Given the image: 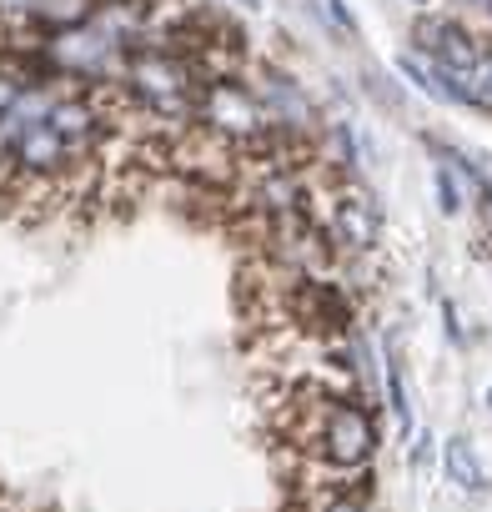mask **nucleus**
Returning a JSON list of instances; mask_svg holds the SVG:
<instances>
[{
	"label": "nucleus",
	"instance_id": "1",
	"mask_svg": "<svg viewBox=\"0 0 492 512\" xmlns=\"http://www.w3.org/2000/svg\"><path fill=\"white\" fill-rule=\"evenodd\" d=\"M297 422L292 437L302 452L317 457V467L332 472H362L372 467L377 452V422L352 392H327V387H302L292 402Z\"/></svg>",
	"mask_w": 492,
	"mask_h": 512
},
{
	"label": "nucleus",
	"instance_id": "2",
	"mask_svg": "<svg viewBox=\"0 0 492 512\" xmlns=\"http://www.w3.org/2000/svg\"><path fill=\"white\" fill-rule=\"evenodd\" d=\"M322 226L332 236V246L352 251V256H367L377 251L382 241V206L367 186H357L352 176H342L332 191H327V206H322Z\"/></svg>",
	"mask_w": 492,
	"mask_h": 512
},
{
	"label": "nucleus",
	"instance_id": "3",
	"mask_svg": "<svg viewBox=\"0 0 492 512\" xmlns=\"http://www.w3.org/2000/svg\"><path fill=\"white\" fill-rule=\"evenodd\" d=\"M487 41L477 36V31H467L462 21H452V16H422L417 26H412V56H422L432 71H442V76H467V71H477L482 61H487Z\"/></svg>",
	"mask_w": 492,
	"mask_h": 512
},
{
	"label": "nucleus",
	"instance_id": "4",
	"mask_svg": "<svg viewBox=\"0 0 492 512\" xmlns=\"http://www.w3.org/2000/svg\"><path fill=\"white\" fill-rule=\"evenodd\" d=\"M252 86H257V96H262V106H267V116L277 121V131H287V136H307L312 126H317V106H312V96L302 91V81L292 76V71H282V66H252Z\"/></svg>",
	"mask_w": 492,
	"mask_h": 512
},
{
	"label": "nucleus",
	"instance_id": "5",
	"mask_svg": "<svg viewBox=\"0 0 492 512\" xmlns=\"http://www.w3.org/2000/svg\"><path fill=\"white\" fill-rule=\"evenodd\" d=\"M367 492H372V472H347V482H327L307 497L302 512H367Z\"/></svg>",
	"mask_w": 492,
	"mask_h": 512
},
{
	"label": "nucleus",
	"instance_id": "6",
	"mask_svg": "<svg viewBox=\"0 0 492 512\" xmlns=\"http://www.w3.org/2000/svg\"><path fill=\"white\" fill-rule=\"evenodd\" d=\"M442 472H447V482L452 487H462V492H487V472H482V462H477V452H472V442L467 437H447L442 442Z\"/></svg>",
	"mask_w": 492,
	"mask_h": 512
},
{
	"label": "nucleus",
	"instance_id": "7",
	"mask_svg": "<svg viewBox=\"0 0 492 512\" xmlns=\"http://www.w3.org/2000/svg\"><path fill=\"white\" fill-rule=\"evenodd\" d=\"M437 76H442V71H437ZM442 86H447V101L492 116V51H487V61H482L477 71H467V76H442Z\"/></svg>",
	"mask_w": 492,
	"mask_h": 512
},
{
	"label": "nucleus",
	"instance_id": "8",
	"mask_svg": "<svg viewBox=\"0 0 492 512\" xmlns=\"http://www.w3.org/2000/svg\"><path fill=\"white\" fill-rule=\"evenodd\" d=\"M387 407L397 412L402 427H412V402H407V392H402V362H397L392 347H387Z\"/></svg>",
	"mask_w": 492,
	"mask_h": 512
},
{
	"label": "nucleus",
	"instance_id": "9",
	"mask_svg": "<svg viewBox=\"0 0 492 512\" xmlns=\"http://www.w3.org/2000/svg\"><path fill=\"white\" fill-rule=\"evenodd\" d=\"M432 181H437V201H442V211L452 216V211H462V191H457V176L447 171V166H437L432 171Z\"/></svg>",
	"mask_w": 492,
	"mask_h": 512
},
{
	"label": "nucleus",
	"instance_id": "10",
	"mask_svg": "<svg viewBox=\"0 0 492 512\" xmlns=\"http://www.w3.org/2000/svg\"><path fill=\"white\" fill-rule=\"evenodd\" d=\"M327 11H332V21H337L342 31H352V16H347V6H342V0H327Z\"/></svg>",
	"mask_w": 492,
	"mask_h": 512
},
{
	"label": "nucleus",
	"instance_id": "11",
	"mask_svg": "<svg viewBox=\"0 0 492 512\" xmlns=\"http://www.w3.org/2000/svg\"><path fill=\"white\" fill-rule=\"evenodd\" d=\"M236 6H246V11H252V6H257V0H236Z\"/></svg>",
	"mask_w": 492,
	"mask_h": 512
},
{
	"label": "nucleus",
	"instance_id": "12",
	"mask_svg": "<svg viewBox=\"0 0 492 512\" xmlns=\"http://www.w3.org/2000/svg\"><path fill=\"white\" fill-rule=\"evenodd\" d=\"M412 6H427V0H412Z\"/></svg>",
	"mask_w": 492,
	"mask_h": 512
},
{
	"label": "nucleus",
	"instance_id": "13",
	"mask_svg": "<svg viewBox=\"0 0 492 512\" xmlns=\"http://www.w3.org/2000/svg\"><path fill=\"white\" fill-rule=\"evenodd\" d=\"M477 6H487V0H477Z\"/></svg>",
	"mask_w": 492,
	"mask_h": 512
}]
</instances>
